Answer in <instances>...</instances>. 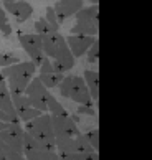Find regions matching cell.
<instances>
[{"mask_svg": "<svg viewBox=\"0 0 152 160\" xmlns=\"http://www.w3.org/2000/svg\"><path fill=\"white\" fill-rule=\"evenodd\" d=\"M3 82H7V81H5L3 74H2V71H0V84H3Z\"/></svg>", "mask_w": 152, "mask_h": 160, "instance_id": "34", "label": "cell"}, {"mask_svg": "<svg viewBox=\"0 0 152 160\" xmlns=\"http://www.w3.org/2000/svg\"><path fill=\"white\" fill-rule=\"evenodd\" d=\"M8 160H27V158L23 157L22 153H13V155H12V157H10Z\"/></svg>", "mask_w": 152, "mask_h": 160, "instance_id": "31", "label": "cell"}, {"mask_svg": "<svg viewBox=\"0 0 152 160\" xmlns=\"http://www.w3.org/2000/svg\"><path fill=\"white\" fill-rule=\"evenodd\" d=\"M3 3H10V2H15V0H2Z\"/></svg>", "mask_w": 152, "mask_h": 160, "instance_id": "37", "label": "cell"}, {"mask_svg": "<svg viewBox=\"0 0 152 160\" xmlns=\"http://www.w3.org/2000/svg\"><path fill=\"white\" fill-rule=\"evenodd\" d=\"M40 37H42L43 53H45V56L50 58V60H53L55 56H58L61 51H65L68 48L65 37H63L58 30H51L45 35H40Z\"/></svg>", "mask_w": 152, "mask_h": 160, "instance_id": "7", "label": "cell"}, {"mask_svg": "<svg viewBox=\"0 0 152 160\" xmlns=\"http://www.w3.org/2000/svg\"><path fill=\"white\" fill-rule=\"evenodd\" d=\"M99 33V22H86V20H76L71 28V35H89L98 37Z\"/></svg>", "mask_w": 152, "mask_h": 160, "instance_id": "13", "label": "cell"}, {"mask_svg": "<svg viewBox=\"0 0 152 160\" xmlns=\"http://www.w3.org/2000/svg\"><path fill=\"white\" fill-rule=\"evenodd\" d=\"M51 124H53L55 135L65 134V135H69V137H76V135L81 132L78 129V124L71 119V116H66V117L51 116Z\"/></svg>", "mask_w": 152, "mask_h": 160, "instance_id": "10", "label": "cell"}, {"mask_svg": "<svg viewBox=\"0 0 152 160\" xmlns=\"http://www.w3.org/2000/svg\"><path fill=\"white\" fill-rule=\"evenodd\" d=\"M0 109H2L3 112H7L10 117H13V119H18L17 114H15L13 104H12V98H10V91L7 88V82L0 84Z\"/></svg>", "mask_w": 152, "mask_h": 160, "instance_id": "14", "label": "cell"}, {"mask_svg": "<svg viewBox=\"0 0 152 160\" xmlns=\"http://www.w3.org/2000/svg\"><path fill=\"white\" fill-rule=\"evenodd\" d=\"M23 130L28 135H32L37 142L43 144L48 150H55V132H53L50 112H42L35 119L27 121Z\"/></svg>", "mask_w": 152, "mask_h": 160, "instance_id": "2", "label": "cell"}, {"mask_svg": "<svg viewBox=\"0 0 152 160\" xmlns=\"http://www.w3.org/2000/svg\"><path fill=\"white\" fill-rule=\"evenodd\" d=\"M81 7H83V0H55L53 8L58 23H63L66 18L73 17Z\"/></svg>", "mask_w": 152, "mask_h": 160, "instance_id": "9", "label": "cell"}, {"mask_svg": "<svg viewBox=\"0 0 152 160\" xmlns=\"http://www.w3.org/2000/svg\"><path fill=\"white\" fill-rule=\"evenodd\" d=\"M58 89L63 98L74 101L76 104H93L89 89H88L84 79L81 76H65L61 82L58 84Z\"/></svg>", "mask_w": 152, "mask_h": 160, "instance_id": "3", "label": "cell"}, {"mask_svg": "<svg viewBox=\"0 0 152 160\" xmlns=\"http://www.w3.org/2000/svg\"><path fill=\"white\" fill-rule=\"evenodd\" d=\"M65 40H66L69 51L73 53V56L79 58V56L86 55L88 48L98 40V37H89V35H69Z\"/></svg>", "mask_w": 152, "mask_h": 160, "instance_id": "8", "label": "cell"}, {"mask_svg": "<svg viewBox=\"0 0 152 160\" xmlns=\"http://www.w3.org/2000/svg\"><path fill=\"white\" fill-rule=\"evenodd\" d=\"M3 7H5L3 10L10 15H13L18 23L27 22L33 13V7L25 0H15V2H10V3H3Z\"/></svg>", "mask_w": 152, "mask_h": 160, "instance_id": "11", "label": "cell"}, {"mask_svg": "<svg viewBox=\"0 0 152 160\" xmlns=\"http://www.w3.org/2000/svg\"><path fill=\"white\" fill-rule=\"evenodd\" d=\"M7 81V88L10 91V96L25 92L27 84L32 81V78L37 73V64L33 61H18L10 66H5L0 69Z\"/></svg>", "mask_w": 152, "mask_h": 160, "instance_id": "1", "label": "cell"}, {"mask_svg": "<svg viewBox=\"0 0 152 160\" xmlns=\"http://www.w3.org/2000/svg\"><path fill=\"white\" fill-rule=\"evenodd\" d=\"M76 114H84V116H91V117H96L98 116V111L93 104H79L78 109H76Z\"/></svg>", "mask_w": 152, "mask_h": 160, "instance_id": "24", "label": "cell"}, {"mask_svg": "<svg viewBox=\"0 0 152 160\" xmlns=\"http://www.w3.org/2000/svg\"><path fill=\"white\" fill-rule=\"evenodd\" d=\"M8 126V122H3V121H0V130H3L5 127Z\"/></svg>", "mask_w": 152, "mask_h": 160, "instance_id": "33", "label": "cell"}, {"mask_svg": "<svg viewBox=\"0 0 152 160\" xmlns=\"http://www.w3.org/2000/svg\"><path fill=\"white\" fill-rule=\"evenodd\" d=\"M45 20L50 23L53 28H60V23H58V18H56V13H55V8L53 7H46V17H45Z\"/></svg>", "mask_w": 152, "mask_h": 160, "instance_id": "27", "label": "cell"}, {"mask_svg": "<svg viewBox=\"0 0 152 160\" xmlns=\"http://www.w3.org/2000/svg\"><path fill=\"white\" fill-rule=\"evenodd\" d=\"M86 55H88V63H91V64L98 63V60H99V41L98 40L88 48Z\"/></svg>", "mask_w": 152, "mask_h": 160, "instance_id": "22", "label": "cell"}, {"mask_svg": "<svg viewBox=\"0 0 152 160\" xmlns=\"http://www.w3.org/2000/svg\"><path fill=\"white\" fill-rule=\"evenodd\" d=\"M65 78V73H58V71H46V73H38V79L43 82V86L46 89H53L58 88V84L61 82V79Z\"/></svg>", "mask_w": 152, "mask_h": 160, "instance_id": "15", "label": "cell"}, {"mask_svg": "<svg viewBox=\"0 0 152 160\" xmlns=\"http://www.w3.org/2000/svg\"><path fill=\"white\" fill-rule=\"evenodd\" d=\"M23 157L27 160H60L55 150H37V149H25Z\"/></svg>", "mask_w": 152, "mask_h": 160, "instance_id": "16", "label": "cell"}, {"mask_svg": "<svg viewBox=\"0 0 152 160\" xmlns=\"http://www.w3.org/2000/svg\"><path fill=\"white\" fill-rule=\"evenodd\" d=\"M51 30H56V28H53L50 25L48 22H46L45 18H40L35 22V33H38V35H45V33H48Z\"/></svg>", "mask_w": 152, "mask_h": 160, "instance_id": "23", "label": "cell"}, {"mask_svg": "<svg viewBox=\"0 0 152 160\" xmlns=\"http://www.w3.org/2000/svg\"><path fill=\"white\" fill-rule=\"evenodd\" d=\"M18 41L22 45V48L25 50V53L30 56V61H33L35 64L42 63V60L45 58L43 53V46H42V37L38 33H22L18 32Z\"/></svg>", "mask_w": 152, "mask_h": 160, "instance_id": "4", "label": "cell"}, {"mask_svg": "<svg viewBox=\"0 0 152 160\" xmlns=\"http://www.w3.org/2000/svg\"><path fill=\"white\" fill-rule=\"evenodd\" d=\"M3 23H7V12L0 7V27H2Z\"/></svg>", "mask_w": 152, "mask_h": 160, "instance_id": "30", "label": "cell"}, {"mask_svg": "<svg viewBox=\"0 0 152 160\" xmlns=\"http://www.w3.org/2000/svg\"><path fill=\"white\" fill-rule=\"evenodd\" d=\"M89 2H91V5H98L99 0H89Z\"/></svg>", "mask_w": 152, "mask_h": 160, "instance_id": "35", "label": "cell"}, {"mask_svg": "<svg viewBox=\"0 0 152 160\" xmlns=\"http://www.w3.org/2000/svg\"><path fill=\"white\" fill-rule=\"evenodd\" d=\"M58 158L60 160H74L73 155H58Z\"/></svg>", "mask_w": 152, "mask_h": 160, "instance_id": "32", "label": "cell"}, {"mask_svg": "<svg viewBox=\"0 0 152 160\" xmlns=\"http://www.w3.org/2000/svg\"><path fill=\"white\" fill-rule=\"evenodd\" d=\"M50 91L43 86V82L37 78H32V81L27 84L25 88V96L28 98V102H30L32 108L42 111V112H46V98H48Z\"/></svg>", "mask_w": 152, "mask_h": 160, "instance_id": "5", "label": "cell"}, {"mask_svg": "<svg viewBox=\"0 0 152 160\" xmlns=\"http://www.w3.org/2000/svg\"><path fill=\"white\" fill-rule=\"evenodd\" d=\"M18 61H20V58L15 53H0V68L10 66V64H15Z\"/></svg>", "mask_w": 152, "mask_h": 160, "instance_id": "21", "label": "cell"}, {"mask_svg": "<svg viewBox=\"0 0 152 160\" xmlns=\"http://www.w3.org/2000/svg\"><path fill=\"white\" fill-rule=\"evenodd\" d=\"M74 150H76V152H91V150H94V149L89 145V142H88L86 135L79 132V134L74 137ZM96 152H98V150H96Z\"/></svg>", "mask_w": 152, "mask_h": 160, "instance_id": "20", "label": "cell"}, {"mask_svg": "<svg viewBox=\"0 0 152 160\" xmlns=\"http://www.w3.org/2000/svg\"><path fill=\"white\" fill-rule=\"evenodd\" d=\"M73 158L74 160H99V153L96 150H91V152H74Z\"/></svg>", "mask_w": 152, "mask_h": 160, "instance_id": "26", "label": "cell"}, {"mask_svg": "<svg viewBox=\"0 0 152 160\" xmlns=\"http://www.w3.org/2000/svg\"><path fill=\"white\" fill-rule=\"evenodd\" d=\"M86 139L89 142V145L93 147L94 150H99V130L94 129V130H89V132H86Z\"/></svg>", "mask_w": 152, "mask_h": 160, "instance_id": "25", "label": "cell"}, {"mask_svg": "<svg viewBox=\"0 0 152 160\" xmlns=\"http://www.w3.org/2000/svg\"><path fill=\"white\" fill-rule=\"evenodd\" d=\"M83 79L86 82L88 89H89L93 102H94V106H96L98 101H99V73H98V71L86 69L84 74H83Z\"/></svg>", "mask_w": 152, "mask_h": 160, "instance_id": "12", "label": "cell"}, {"mask_svg": "<svg viewBox=\"0 0 152 160\" xmlns=\"http://www.w3.org/2000/svg\"><path fill=\"white\" fill-rule=\"evenodd\" d=\"M46 112H50V116H60V117L69 116L68 111L63 108L60 102H58V99L51 92L48 94V98H46Z\"/></svg>", "mask_w": 152, "mask_h": 160, "instance_id": "18", "label": "cell"}, {"mask_svg": "<svg viewBox=\"0 0 152 160\" xmlns=\"http://www.w3.org/2000/svg\"><path fill=\"white\" fill-rule=\"evenodd\" d=\"M0 160H8V158H7V157H5V155H3V153H0Z\"/></svg>", "mask_w": 152, "mask_h": 160, "instance_id": "36", "label": "cell"}, {"mask_svg": "<svg viewBox=\"0 0 152 160\" xmlns=\"http://www.w3.org/2000/svg\"><path fill=\"white\" fill-rule=\"evenodd\" d=\"M23 134L25 130L22 127V122H8L7 127L0 130V140L8 145V149L23 155Z\"/></svg>", "mask_w": 152, "mask_h": 160, "instance_id": "6", "label": "cell"}, {"mask_svg": "<svg viewBox=\"0 0 152 160\" xmlns=\"http://www.w3.org/2000/svg\"><path fill=\"white\" fill-rule=\"evenodd\" d=\"M15 114H17V117H18L20 122H27V121H32L37 116H40L42 111L35 109V108H32V106H23V108H17L15 109Z\"/></svg>", "mask_w": 152, "mask_h": 160, "instance_id": "19", "label": "cell"}, {"mask_svg": "<svg viewBox=\"0 0 152 160\" xmlns=\"http://www.w3.org/2000/svg\"><path fill=\"white\" fill-rule=\"evenodd\" d=\"M0 32L3 33V37H8V35L12 33V27L8 25V22H7V23H3V25L0 27Z\"/></svg>", "mask_w": 152, "mask_h": 160, "instance_id": "29", "label": "cell"}, {"mask_svg": "<svg viewBox=\"0 0 152 160\" xmlns=\"http://www.w3.org/2000/svg\"><path fill=\"white\" fill-rule=\"evenodd\" d=\"M76 20H86V22H99V7L89 5V7H81L73 15Z\"/></svg>", "mask_w": 152, "mask_h": 160, "instance_id": "17", "label": "cell"}, {"mask_svg": "<svg viewBox=\"0 0 152 160\" xmlns=\"http://www.w3.org/2000/svg\"><path fill=\"white\" fill-rule=\"evenodd\" d=\"M0 121H3V122H20L18 119H13V117H10L7 112H3L2 109H0Z\"/></svg>", "mask_w": 152, "mask_h": 160, "instance_id": "28", "label": "cell"}]
</instances>
